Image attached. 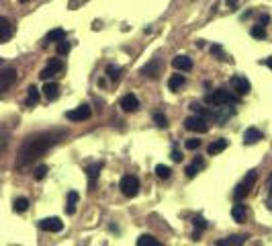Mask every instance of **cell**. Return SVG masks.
<instances>
[{
  "label": "cell",
  "instance_id": "obj_12",
  "mask_svg": "<svg viewBox=\"0 0 272 246\" xmlns=\"http://www.w3.org/2000/svg\"><path fill=\"white\" fill-rule=\"evenodd\" d=\"M12 35H15V25H12L8 19L0 17V43H6Z\"/></svg>",
  "mask_w": 272,
  "mask_h": 246
},
{
  "label": "cell",
  "instance_id": "obj_37",
  "mask_svg": "<svg viewBox=\"0 0 272 246\" xmlns=\"http://www.w3.org/2000/svg\"><path fill=\"white\" fill-rule=\"evenodd\" d=\"M243 2H246V0H225V4H227V8H229V10H236V8H239Z\"/></svg>",
  "mask_w": 272,
  "mask_h": 246
},
{
  "label": "cell",
  "instance_id": "obj_43",
  "mask_svg": "<svg viewBox=\"0 0 272 246\" xmlns=\"http://www.w3.org/2000/svg\"><path fill=\"white\" fill-rule=\"evenodd\" d=\"M264 64H266V66L270 68V70H272V58H266V60H264Z\"/></svg>",
  "mask_w": 272,
  "mask_h": 246
},
{
  "label": "cell",
  "instance_id": "obj_8",
  "mask_svg": "<svg viewBox=\"0 0 272 246\" xmlns=\"http://www.w3.org/2000/svg\"><path fill=\"white\" fill-rule=\"evenodd\" d=\"M15 82H17V70L15 68H4V70H0V94L6 92Z\"/></svg>",
  "mask_w": 272,
  "mask_h": 246
},
{
  "label": "cell",
  "instance_id": "obj_3",
  "mask_svg": "<svg viewBox=\"0 0 272 246\" xmlns=\"http://www.w3.org/2000/svg\"><path fill=\"white\" fill-rule=\"evenodd\" d=\"M256 179H258V172H256V170H250L246 176H243L241 183H239V185L236 187V191H234L236 201L246 199V197L252 193V189H254V185H256Z\"/></svg>",
  "mask_w": 272,
  "mask_h": 246
},
{
  "label": "cell",
  "instance_id": "obj_20",
  "mask_svg": "<svg viewBox=\"0 0 272 246\" xmlns=\"http://www.w3.org/2000/svg\"><path fill=\"white\" fill-rule=\"evenodd\" d=\"M66 39V31L64 29H51L47 35H45V41L43 45H49V43H58V41Z\"/></svg>",
  "mask_w": 272,
  "mask_h": 246
},
{
  "label": "cell",
  "instance_id": "obj_4",
  "mask_svg": "<svg viewBox=\"0 0 272 246\" xmlns=\"http://www.w3.org/2000/svg\"><path fill=\"white\" fill-rule=\"evenodd\" d=\"M184 127L188 131H195V133H205V131H209V121H207V117L190 115L184 119Z\"/></svg>",
  "mask_w": 272,
  "mask_h": 246
},
{
  "label": "cell",
  "instance_id": "obj_11",
  "mask_svg": "<svg viewBox=\"0 0 272 246\" xmlns=\"http://www.w3.org/2000/svg\"><path fill=\"white\" fill-rule=\"evenodd\" d=\"M39 228L43 232H62L64 230V222L60 217H43L41 222H39Z\"/></svg>",
  "mask_w": 272,
  "mask_h": 246
},
{
  "label": "cell",
  "instance_id": "obj_41",
  "mask_svg": "<svg viewBox=\"0 0 272 246\" xmlns=\"http://www.w3.org/2000/svg\"><path fill=\"white\" fill-rule=\"evenodd\" d=\"M4 146H6V133H4L2 129H0V152L4 150Z\"/></svg>",
  "mask_w": 272,
  "mask_h": 246
},
{
  "label": "cell",
  "instance_id": "obj_42",
  "mask_svg": "<svg viewBox=\"0 0 272 246\" xmlns=\"http://www.w3.org/2000/svg\"><path fill=\"white\" fill-rule=\"evenodd\" d=\"M268 23H270V17H268V15H262V17H260V23H258V25H262V27H266Z\"/></svg>",
  "mask_w": 272,
  "mask_h": 246
},
{
  "label": "cell",
  "instance_id": "obj_13",
  "mask_svg": "<svg viewBox=\"0 0 272 246\" xmlns=\"http://www.w3.org/2000/svg\"><path fill=\"white\" fill-rule=\"evenodd\" d=\"M121 109H123L125 113H133V111H137V107H139V101L135 94H125L123 99H121Z\"/></svg>",
  "mask_w": 272,
  "mask_h": 246
},
{
  "label": "cell",
  "instance_id": "obj_29",
  "mask_svg": "<svg viewBox=\"0 0 272 246\" xmlns=\"http://www.w3.org/2000/svg\"><path fill=\"white\" fill-rule=\"evenodd\" d=\"M190 109L197 113V115H201V117H211V109H207V107H203V105H199V103H193L190 105Z\"/></svg>",
  "mask_w": 272,
  "mask_h": 246
},
{
  "label": "cell",
  "instance_id": "obj_44",
  "mask_svg": "<svg viewBox=\"0 0 272 246\" xmlns=\"http://www.w3.org/2000/svg\"><path fill=\"white\" fill-rule=\"evenodd\" d=\"M21 2H29V0H21Z\"/></svg>",
  "mask_w": 272,
  "mask_h": 246
},
{
  "label": "cell",
  "instance_id": "obj_15",
  "mask_svg": "<svg viewBox=\"0 0 272 246\" xmlns=\"http://www.w3.org/2000/svg\"><path fill=\"white\" fill-rule=\"evenodd\" d=\"M260 140H262V131L256 129V127H248L246 133H243V144H246V146H254Z\"/></svg>",
  "mask_w": 272,
  "mask_h": 246
},
{
  "label": "cell",
  "instance_id": "obj_26",
  "mask_svg": "<svg viewBox=\"0 0 272 246\" xmlns=\"http://www.w3.org/2000/svg\"><path fill=\"white\" fill-rule=\"evenodd\" d=\"M246 240H248V236H229V238L219 240L217 244H219V246H236V244H243Z\"/></svg>",
  "mask_w": 272,
  "mask_h": 246
},
{
  "label": "cell",
  "instance_id": "obj_5",
  "mask_svg": "<svg viewBox=\"0 0 272 246\" xmlns=\"http://www.w3.org/2000/svg\"><path fill=\"white\" fill-rule=\"evenodd\" d=\"M119 187H121V193H123L125 197H135L137 191H139V179L133 176V174H125L123 179H121Z\"/></svg>",
  "mask_w": 272,
  "mask_h": 246
},
{
  "label": "cell",
  "instance_id": "obj_40",
  "mask_svg": "<svg viewBox=\"0 0 272 246\" xmlns=\"http://www.w3.org/2000/svg\"><path fill=\"white\" fill-rule=\"evenodd\" d=\"M174 162H182V152L180 150H172V156H170Z\"/></svg>",
  "mask_w": 272,
  "mask_h": 246
},
{
  "label": "cell",
  "instance_id": "obj_36",
  "mask_svg": "<svg viewBox=\"0 0 272 246\" xmlns=\"http://www.w3.org/2000/svg\"><path fill=\"white\" fill-rule=\"evenodd\" d=\"M184 148H186V150H197V148H201V140L190 138V140L184 142Z\"/></svg>",
  "mask_w": 272,
  "mask_h": 246
},
{
  "label": "cell",
  "instance_id": "obj_24",
  "mask_svg": "<svg viewBox=\"0 0 272 246\" xmlns=\"http://www.w3.org/2000/svg\"><path fill=\"white\" fill-rule=\"evenodd\" d=\"M193 224H195V234H193V238H195V240H199V238H201V232H203V230H207V226H209V224L205 222V217H201V215H197V217H195Z\"/></svg>",
  "mask_w": 272,
  "mask_h": 246
},
{
  "label": "cell",
  "instance_id": "obj_2",
  "mask_svg": "<svg viewBox=\"0 0 272 246\" xmlns=\"http://www.w3.org/2000/svg\"><path fill=\"white\" fill-rule=\"evenodd\" d=\"M205 103L211 105V107H219V105H238V94L236 92H229V90H223V88H217V90H211L207 97H205Z\"/></svg>",
  "mask_w": 272,
  "mask_h": 246
},
{
  "label": "cell",
  "instance_id": "obj_31",
  "mask_svg": "<svg viewBox=\"0 0 272 246\" xmlns=\"http://www.w3.org/2000/svg\"><path fill=\"white\" fill-rule=\"evenodd\" d=\"M170 168L168 166H164V164H158V166H156V176H158V179H162V181H166V179H170Z\"/></svg>",
  "mask_w": 272,
  "mask_h": 246
},
{
  "label": "cell",
  "instance_id": "obj_38",
  "mask_svg": "<svg viewBox=\"0 0 272 246\" xmlns=\"http://www.w3.org/2000/svg\"><path fill=\"white\" fill-rule=\"evenodd\" d=\"M45 174H47V166H37V170H35V181H41V179H45Z\"/></svg>",
  "mask_w": 272,
  "mask_h": 246
},
{
  "label": "cell",
  "instance_id": "obj_21",
  "mask_svg": "<svg viewBox=\"0 0 272 246\" xmlns=\"http://www.w3.org/2000/svg\"><path fill=\"white\" fill-rule=\"evenodd\" d=\"M78 199H80V195L76 193V191H70V193H68V201H66V213H68V215H74L76 205H78Z\"/></svg>",
  "mask_w": 272,
  "mask_h": 246
},
{
  "label": "cell",
  "instance_id": "obj_18",
  "mask_svg": "<svg viewBox=\"0 0 272 246\" xmlns=\"http://www.w3.org/2000/svg\"><path fill=\"white\" fill-rule=\"evenodd\" d=\"M231 217L241 224V222H246V217H248V209H246V205H241V203H236L234 207H231Z\"/></svg>",
  "mask_w": 272,
  "mask_h": 246
},
{
  "label": "cell",
  "instance_id": "obj_1",
  "mask_svg": "<svg viewBox=\"0 0 272 246\" xmlns=\"http://www.w3.org/2000/svg\"><path fill=\"white\" fill-rule=\"evenodd\" d=\"M62 135H66V131H41V133H35L31 138H27L19 148L17 166L23 168L27 164L35 162L39 156H43L49 148L56 146L62 140Z\"/></svg>",
  "mask_w": 272,
  "mask_h": 246
},
{
  "label": "cell",
  "instance_id": "obj_35",
  "mask_svg": "<svg viewBox=\"0 0 272 246\" xmlns=\"http://www.w3.org/2000/svg\"><path fill=\"white\" fill-rule=\"evenodd\" d=\"M70 51V43H68V41H58V56H66V53Z\"/></svg>",
  "mask_w": 272,
  "mask_h": 246
},
{
  "label": "cell",
  "instance_id": "obj_27",
  "mask_svg": "<svg viewBox=\"0 0 272 246\" xmlns=\"http://www.w3.org/2000/svg\"><path fill=\"white\" fill-rule=\"evenodd\" d=\"M160 244H162V242H160L158 238L149 236V234H143V236L137 238V246H160Z\"/></svg>",
  "mask_w": 272,
  "mask_h": 246
},
{
  "label": "cell",
  "instance_id": "obj_33",
  "mask_svg": "<svg viewBox=\"0 0 272 246\" xmlns=\"http://www.w3.org/2000/svg\"><path fill=\"white\" fill-rule=\"evenodd\" d=\"M154 121H156V125H158L160 129H166V127H168V119H166L164 113H156V115H154Z\"/></svg>",
  "mask_w": 272,
  "mask_h": 246
},
{
  "label": "cell",
  "instance_id": "obj_39",
  "mask_svg": "<svg viewBox=\"0 0 272 246\" xmlns=\"http://www.w3.org/2000/svg\"><path fill=\"white\" fill-rule=\"evenodd\" d=\"M266 205H268V209H272V174H270V179H268V197H266Z\"/></svg>",
  "mask_w": 272,
  "mask_h": 246
},
{
  "label": "cell",
  "instance_id": "obj_34",
  "mask_svg": "<svg viewBox=\"0 0 272 246\" xmlns=\"http://www.w3.org/2000/svg\"><path fill=\"white\" fill-rule=\"evenodd\" d=\"M209 51L213 53V56H215L217 60H225V51L221 49V45H217V43H213V45L209 47Z\"/></svg>",
  "mask_w": 272,
  "mask_h": 246
},
{
  "label": "cell",
  "instance_id": "obj_14",
  "mask_svg": "<svg viewBox=\"0 0 272 246\" xmlns=\"http://www.w3.org/2000/svg\"><path fill=\"white\" fill-rule=\"evenodd\" d=\"M172 66L180 72H188V70H193V60H190L188 56H176L172 60Z\"/></svg>",
  "mask_w": 272,
  "mask_h": 246
},
{
  "label": "cell",
  "instance_id": "obj_17",
  "mask_svg": "<svg viewBox=\"0 0 272 246\" xmlns=\"http://www.w3.org/2000/svg\"><path fill=\"white\" fill-rule=\"evenodd\" d=\"M227 146H229V142H227L225 138H219V140H215V142H211V144L207 146V154H209V156H215V154L223 152Z\"/></svg>",
  "mask_w": 272,
  "mask_h": 246
},
{
  "label": "cell",
  "instance_id": "obj_23",
  "mask_svg": "<svg viewBox=\"0 0 272 246\" xmlns=\"http://www.w3.org/2000/svg\"><path fill=\"white\" fill-rule=\"evenodd\" d=\"M39 99H41V94H39L37 86H29V92H27V101H25V105H27V107H35V105L39 103Z\"/></svg>",
  "mask_w": 272,
  "mask_h": 246
},
{
  "label": "cell",
  "instance_id": "obj_32",
  "mask_svg": "<svg viewBox=\"0 0 272 246\" xmlns=\"http://www.w3.org/2000/svg\"><path fill=\"white\" fill-rule=\"evenodd\" d=\"M250 35H252V37H256V39H264V37H266V27H262V25H256V27H252Z\"/></svg>",
  "mask_w": 272,
  "mask_h": 246
},
{
  "label": "cell",
  "instance_id": "obj_22",
  "mask_svg": "<svg viewBox=\"0 0 272 246\" xmlns=\"http://www.w3.org/2000/svg\"><path fill=\"white\" fill-rule=\"evenodd\" d=\"M186 84V78L182 76V74H174L170 80H168V88L174 92V90H180L182 86Z\"/></svg>",
  "mask_w": 272,
  "mask_h": 246
},
{
  "label": "cell",
  "instance_id": "obj_6",
  "mask_svg": "<svg viewBox=\"0 0 272 246\" xmlns=\"http://www.w3.org/2000/svg\"><path fill=\"white\" fill-rule=\"evenodd\" d=\"M229 86L238 97H246V94L252 90V84H250V80L246 76H234L229 80Z\"/></svg>",
  "mask_w": 272,
  "mask_h": 246
},
{
  "label": "cell",
  "instance_id": "obj_10",
  "mask_svg": "<svg viewBox=\"0 0 272 246\" xmlns=\"http://www.w3.org/2000/svg\"><path fill=\"white\" fill-rule=\"evenodd\" d=\"M90 115H92L90 105H80V107L72 109V111H68L66 113V119H70V121H86Z\"/></svg>",
  "mask_w": 272,
  "mask_h": 246
},
{
  "label": "cell",
  "instance_id": "obj_30",
  "mask_svg": "<svg viewBox=\"0 0 272 246\" xmlns=\"http://www.w3.org/2000/svg\"><path fill=\"white\" fill-rule=\"evenodd\" d=\"M106 76L111 78V80H115V82H117V80H119V76H121V68H119V66H115V64H108V66H106Z\"/></svg>",
  "mask_w": 272,
  "mask_h": 246
},
{
  "label": "cell",
  "instance_id": "obj_16",
  "mask_svg": "<svg viewBox=\"0 0 272 246\" xmlns=\"http://www.w3.org/2000/svg\"><path fill=\"white\" fill-rule=\"evenodd\" d=\"M203 168H205V158H203V156H197L195 162L190 164V166H186L184 172H186L188 179H195V176L199 174V170H203Z\"/></svg>",
  "mask_w": 272,
  "mask_h": 246
},
{
  "label": "cell",
  "instance_id": "obj_7",
  "mask_svg": "<svg viewBox=\"0 0 272 246\" xmlns=\"http://www.w3.org/2000/svg\"><path fill=\"white\" fill-rule=\"evenodd\" d=\"M62 70H64V62L58 60V58H53V60H49L45 64V68L41 70V74H39V78H41V80H51L53 76H58Z\"/></svg>",
  "mask_w": 272,
  "mask_h": 246
},
{
  "label": "cell",
  "instance_id": "obj_19",
  "mask_svg": "<svg viewBox=\"0 0 272 246\" xmlns=\"http://www.w3.org/2000/svg\"><path fill=\"white\" fill-rule=\"evenodd\" d=\"M43 97L47 101H56L60 97V84H56V82H47V84H43Z\"/></svg>",
  "mask_w": 272,
  "mask_h": 246
},
{
  "label": "cell",
  "instance_id": "obj_28",
  "mask_svg": "<svg viewBox=\"0 0 272 246\" xmlns=\"http://www.w3.org/2000/svg\"><path fill=\"white\" fill-rule=\"evenodd\" d=\"M12 207H15L17 213H25L27 209H29V199H27V197H17V199H15V205H12Z\"/></svg>",
  "mask_w": 272,
  "mask_h": 246
},
{
  "label": "cell",
  "instance_id": "obj_25",
  "mask_svg": "<svg viewBox=\"0 0 272 246\" xmlns=\"http://www.w3.org/2000/svg\"><path fill=\"white\" fill-rule=\"evenodd\" d=\"M158 70H160V62H158V60H152L147 66L141 68V74H145V76H149V78H154V76L158 74Z\"/></svg>",
  "mask_w": 272,
  "mask_h": 246
},
{
  "label": "cell",
  "instance_id": "obj_9",
  "mask_svg": "<svg viewBox=\"0 0 272 246\" xmlns=\"http://www.w3.org/2000/svg\"><path fill=\"white\" fill-rule=\"evenodd\" d=\"M104 168V162H94L86 168V174H88V191L92 193L97 189V183H99V176H101V170Z\"/></svg>",
  "mask_w": 272,
  "mask_h": 246
}]
</instances>
